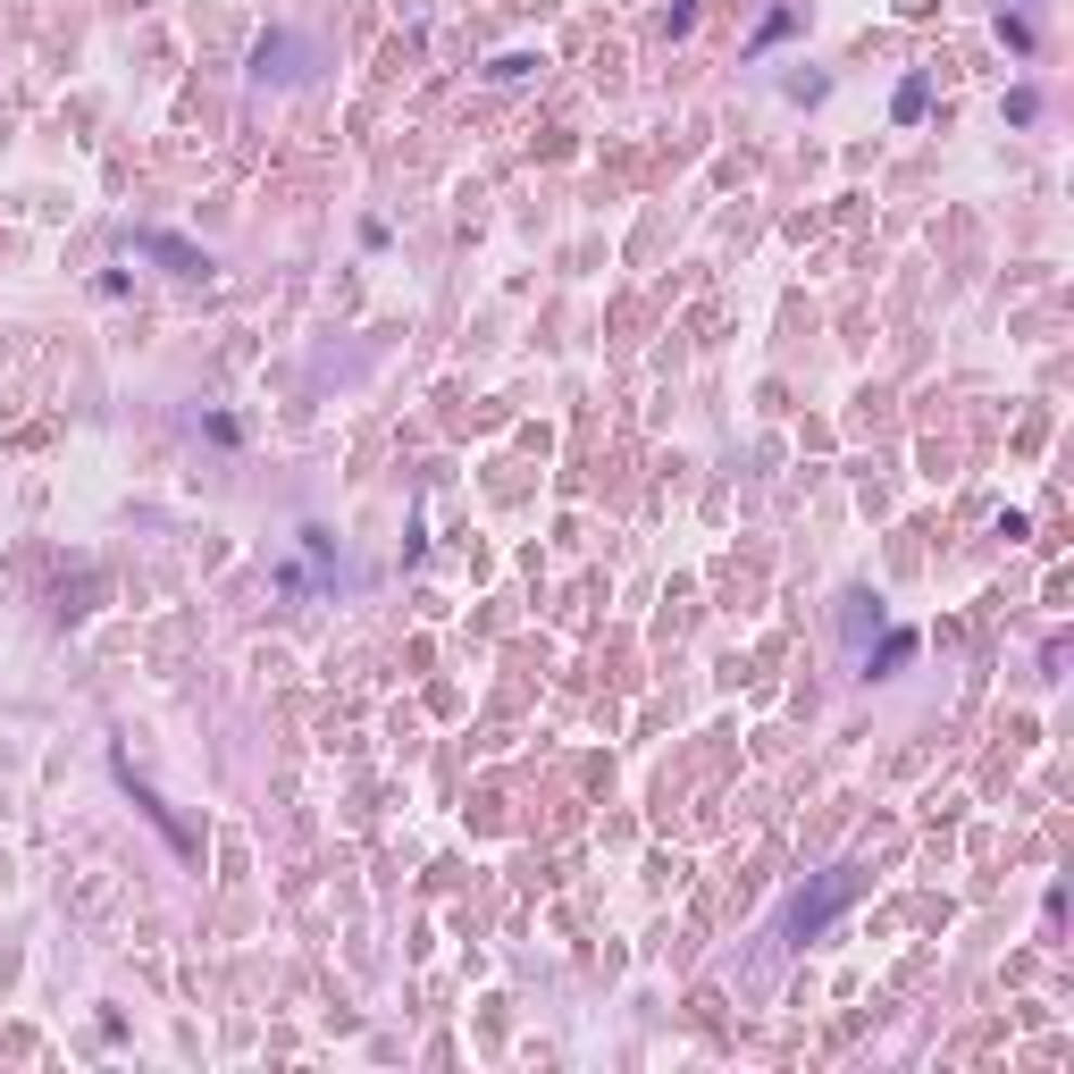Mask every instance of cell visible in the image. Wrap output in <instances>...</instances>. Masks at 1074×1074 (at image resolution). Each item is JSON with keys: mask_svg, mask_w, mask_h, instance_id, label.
<instances>
[{"mask_svg": "<svg viewBox=\"0 0 1074 1074\" xmlns=\"http://www.w3.org/2000/svg\"><path fill=\"white\" fill-rule=\"evenodd\" d=\"M856 898H865V873H856V865H831V873H822L815 890H797V898H790V916H781V941H790V948L822 941V932L848 916Z\"/></svg>", "mask_w": 1074, "mask_h": 1074, "instance_id": "cell-1", "label": "cell"}, {"mask_svg": "<svg viewBox=\"0 0 1074 1074\" xmlns=\"http://www.w3.org/2000/svg\"><path fill=\"white\" fill-rule=\"evenodd\" d=\"M152 253L177 269V278H210V253H193V244H177V235H152Z\"/></svg>", "mask_w": 1074, "mask_h": 1074, "instance_id": "cell-3", "label": "cell"}, {"mask_svg": "<svg viewBox=\"0 0 1074 1074\" xmlns=\"http://www.w3.org/2000/svg\"><path fill=\"white\" fill-rule=\"evenodd\" d=\"M311 60H319L311 42H294V34H269V42L253 51V76H260V85H269V76H278V85H303V76H311Z\"/></svg>", "mask_w": 1074, "mask_h": 1074, "instance_id": "cell-2", "label": "cell"}, {"mask_svg": "<svg viewBox=\"0 0 1074 1074\" xmlns=\"http://www.w3.org/2000/svg\"><path fill=\"white\" fill-rule=\"evenodd\" d=\"M907 655H916V630H898V638H890V647H882V655H873V680H882V672H898V664H907Z\"/></svg>", "mask_w": 1074, "mask_h": 1074, "instance_id": "cell-4", "label": "cell"}]
</instances>
